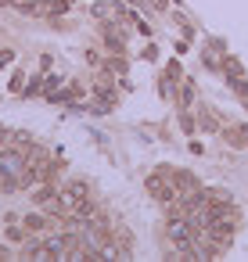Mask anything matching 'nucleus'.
Listing matches in <instances>:
<instances>
[{"mask_svg":"<svg viewBox=\"0 0 248 262\" xmlns=\"http://www.w3.org/2000/svg\"><path fill=\"white\" fill-rule=\"evenodd\" d=\"M144 187H148V194L155 198V201H173L176 198V183H173V169H155L148 180H144Z\"/></svg>","mask_w":248,"mask_h":262,"instance_id":"obj_1","label":"nucleus"},{"mask_svg":"<svg viewBox=\"0 0 248 262\" xmlns=\"http://www.w3.org/2000/svg\"><path fill=\"white\" fill-rule=\"evenodd\" d=\"M58 198L65 201V208H76L83 198H90V183L87 180H69V183L58 187Z\"/></svg>","mask_w":248,"mask_h":262,"instance_id":"obj_2","label":"nucleus"},{"mask_svg":"<svg viewBox=\"0 0 248 262\" xmlns=\"http://www.w3.org/2000/svg\"><path fill=\"white\" fill-rule=\"evenodd\" d=\"M166 233H169V241H173V244H191V241H194V226H191V219H187V215H169Z\"/></svg>","mask_w":248,"mask_h":262,"instance_id":"obj_3","label":"nucleus"},{"mask_svg":"<svg viewBox=\"0 0 248 262\" xmlns=\"http://www.w3.org/2000/svg\"><path fill=\"white\" fill-rule=\"evenodd\" d=\"M205 237H212V241H219V244H230V237H234V219H212V223L205 226Z\"/></svg>","mask_w":248,"mask_h":262,"instance_id":"obj_4","label":"nucleus"},{"mask_svg":"<svg viewBox=\"0 0 248 262\" xmlns=\"http://www.w3.org/2000/svg\"><path fill=\"white\" fill-rule=\"evenodd\" d=\"M173 183H176V194H194V190H201V183H198L194 172H187V169H173Z\"/></svg>","mask_w":248,"mask_h":262,"instance_id":"obj_5","label":"nucleus"},{"mask_svg":"<svg viewBox=\"0 0 248 262\" xmlns=\"http://www.w3.org/2000/svg\"><path fill=\"white\" fill-rule=\"evenodd\" d=\"M51 226H58V223H54V215H47V212L26 215V230H29V233H51Z\"/></svg>","mask_w":248,"mask_h":262,"instance_id":"obj_6","label":"nucleus"},{"mask_svg":"<svg viewBox=\"0 0 248 262\" xmlns=\"http://www.w3.org/2000/svg\"><path fill=\"white\" fill-rule=\"evenodd\" d=\"M101 36H105V47H108V51H115V54H122V47H126V43H122V33H119V29H112V26H105V29H101Z\"/></svg>","mask_w":248,"mask_h":262,"instance_id":"obj_7","label":"nucleus"},{"mask_svg":"<svg viewBox=\"0 0 248 262\" xmlns=\"http://www.w3.org/2000/svg\"><path fill=\"white\" fill-rule=\"evenodd\" d=\"M223 133V140L230 144V147H244V126H226V129H219Z\"/></svg>","mask_w":248,"mask_h":262,"instance_id":"obj_8","label":"nucleus"},{"mask_svg":"<svg viewBox=\"0 0 248 262\" xmlns=\"http://www.w3.org/2000/svg\"><path fill=\"white\" fill-rule=\"evenodd\" d=\"M101 72H105V76H119V72H126V61H122V58L105 61V65H101Z\"/></svg>","mask_w":248,"mask_h":262,"instance_id":"obj_9","label":"nucleus"},{"mask_svg":"<svg viewBox=\"0 0 248 262\" xmlns=\"http://www.w3.org/2000/svg\"><path fill=\"white\" fill-rule=\"evenodd\" d=\"M194 104V83H183V90H180V108L187 112Z\"/></svg>","mask_w":248,"mask_h":262,"instance_id":"obj_10","label":"nucleus"},{"mask_svg":"<svg viewBox=\"0 0 248 262\" xmlns=\"http://www.w3.org/2000/svg\"><path fill=\"white\" fill-rule=\"evenodd\" d=\"M223 72H226L230 79H237V76H244V72H241V61H234V58H226V61H223Z\"/></svg>","mask_w":248,"mask_h":262,"instance_id":"obj_11","label":"nucleus"},{"mask_svg":"<svg viewBox=\"0 0 248 262\" xmlns=\"http://www.w3.org/2000/svg\"><path fill=\"white\" fill-rule=\"evenodd\" d=\"M198 126H205V129H219L216 115H212V112H205V108H201V115H198Z\"/></svg>","mask_w":248,"mask_h":262,"instance_id":"obj_12","label":"nucleus"},{"mask_svg":"<svg viewBox=\"0 0 248 262\" xmlns=\"http://www.w3.org/2000/svg\"><path fill=\"white\" fill-rule=\"evenodd\" d=\"M180 72H183V69H180L176 61H169V69H166V83H180Z\"/></svg>","mask_w":248,"mask_h":262,"instance_id":"obj_13","label":"nucleus"},{"mask_svg":"<svg viewBox=\"0 0 248 262\" xmlns=\"http://www.w3.org/2000/svg\"><path fill=\"white\" fill-rule=\"evenodd\" d=\"M230 90H234V94H241V97L248 101V83H244L241 76H237V79H230Z\"/></svg>","mask_w":248,"mask_h":262,"instance_id":"obj_14","label":"nucleus"},{"mask_svg":"<svg viewBox=\"0 0 248 262\" xmlns=\"http://www.w3.org/2000/svg\"><path fill=\"white\" fill-rule=\"evenodd\" d=\"M180 126H183V133H194V119H191V115H187V112H183V115H180Z\"/></svg>","mask_w":248,"mask_h":262,"instance_id":"obj_15","label":"nucleus"},{"mask_svg":"<svg viewBox=\"0 0 248 262\" xmlns=\"http://www.w3.org/2000/svg\"><path fill=\"white\" fill-rule=\"evenodd\" d=\"M8 61H11V51H0V69H4Z\"/></svg>","mask_w":248,"mask_h":262,"instance_id":"obj_16","label":"nucleus"},{"mask_svg":"<svg viewBox=\"0 0 248 262\" xmlns=\"http://www.w3.org/2000/svg\"><path fill=\"white\" fill-rule=\"evenodd\" d=\"M0 4H18V8H22V4H26V0H0Z\"/></svg>","mask_w":248,"mask_h":262,"instance_id":"obj_17","label":"nucleus"},{"mask_svg":"<svg viewBox=\"0 0 248 262\" xmlns=\"http://www.w3.org/2000/svg\"><path fill=\"white\" fill-rule=\"evenodd\" d=\"M244 147H248V126H244Z\"/></svg>","mask_w":248,"mask_h":262,"instance_id":"obj_18","label":"nucleus"},{"mask_svg":"<svg viewBox=\"0 0 248 262\" xmlns=\"http://www.w3.org/2000/svg\"><path fill=\"white\" fill-rule=\"evenodd\" d=\"M0 187H4V172H0Z\"/></svg>","mask_w":248,"mask_h":262,"instance_id":"obj_19","label":"nucleus"},{"mask_svg":"<svg viewBox=\"0 0 248 262\" xmlns=\"http://www.w3.org/2000/svg\"><path fill=\"white\" fill-rule=\"evenodd\" d=\"M0 147H4V140H0Z\"/></svg>","mask_w":248,"mask_h":262,"instance_id":"obj_20","label":"nucleus"}]
</instances>
